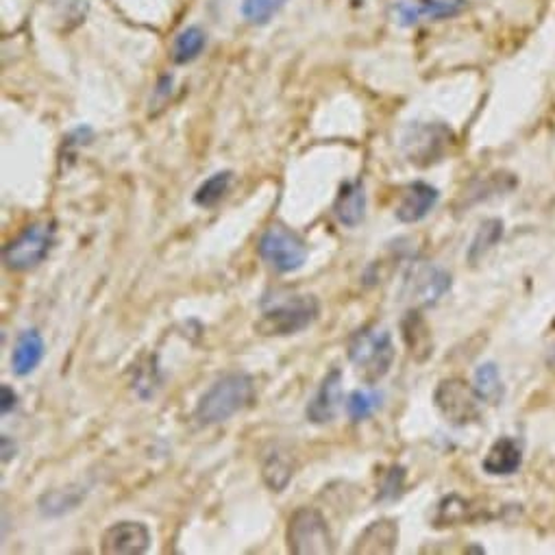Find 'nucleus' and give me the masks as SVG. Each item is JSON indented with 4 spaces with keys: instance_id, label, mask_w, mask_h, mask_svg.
<instances>
[{
    "instance_id": "a878e982",
    "label": "nucleus",
    "mask_w": 555,
    "mask_h": 555,
    "mask_svg": "<svg viewBox=\"0 0 555 555\" xmlns=\"http://www.w3.org/2000/svg\"><path fill=\"white\" fill-rule=\"evenodd\" d=\"M384 394L379 390H373V385H368V390H353L347 399V414L353 422H362L370 419L375 412L382 405Z\"/></svg>"
},
{
    "instance_id": "ddd939ff",
    "label": "nucleus",
    "mask_w": 555,
    "mask_h": 555,
    "mask_svg": "<svg viewBox=\"0 0 555 555\" xmlns=\"http://www.w3.org/2000/svg\"><path fill=\"white\" fill-rule=\"evenodd\" d=\"M399 547V523L394 518H377L357 536L353 553L357 555H390Z\"/></svg>"
},
{
    "instance_id": "412c9836",
    "label": "nucleus",
    "mask_w": 555,
    "mask_h": 555,
    "mask_svg": "<svg viewBox=\"0 0 555 555\" xmlns=\"http://www.w3.org/2000/svg\"><path fill=\"white\" fill-rule=\"evenodd\" d=\"M86 499V488H61V490H49L40 496L37 507L40 514L46 518H57L68 514V512L77 510L81 501Z\"/></svg>"
},
{
    "instance_id": "dca6fc26",
    "label": "nucleus",
    "mask_w": 555,
    "mask_h": 555,
    "mask_svg": "<svg viewBox=\"0 0 555 555\" xmlns=\"http://www.w3.org/2000/svg\"><path fill=\"white\" fill-rule=\"evenodd\" d=\"M523 464V447L516 438L504 436L499 438L493 447L488 449L484 459H481V468L484 473L493 475V477H510L514 475Z\"/></svg>"
},
{
    "instance_id": "f257e3e1",
    "label": "nucleus",
    "mask_w": 555,
    "mask_h": 555,
    "mask_svg": "<svg viewBox=\"0 0 555 555\" xmlns=\"http://www.w3.org/2000/svg\"><path fill=\"white\" fill-rule=\"evenodd\" d=\"M320 314L319 299L311 294H274L262 301L255 331L264 338H288L310 329Z\"/></svg>"
},
{
    "instance_id": "f3484780",
    "label": "nucleus",
    "mask_w": 555,
    "mask_h": 555,
    "mask_svg": "<svg viewBox=\"0 0 555 555\" xmlns=\"http://www.w3.org/2000/svg\"><path fill=\"white\" fill-rule=\"evenodd\" d=\"M484 516L481 507H475L470 499H464L459 495H447L440 499V504L436 505V514H433L431 525L436 530H447V527H458L467 525V523H475Z\"/></svg>"
},
{
    "instance_id": "39448f33",
    "label": "nucleus",
    "mask_w": 555,
    "mask_h": 555,
    "mask_svg": "<svg viewBox=\"0 0 555 555\" xmlns=\"http://www.w3.org/2000/svg\"><path fill=\"white\" fill-rule=\"evenodd\" d=\"M453 131L442 123H414L401 135V151L416 168H430L447 157L453 144Z\"/></svg>"
},
{
    "instance_id": "6ab92c4d",
    "label": "nucleus",
    "mask_w": 555,
    "mask_h": 555,
    "mask_svg": "<svg viewBox=\"0 0 555 555\" xmlns=\"http://www.w3.org/2000/svg\"><path fill=\"white\" fill-rule=\"evenodd\" d=\"M44 359V338L37 329H24L15 340L12 353V368L18 377H26Z\"/></svg>"
},
{
    "instance_id": "4be33fe9",
    "label": "nucleus",
    "mask_w": 555,
    "mask_h": 555,
    "mask_svg": "<svg viewBox=\"0 0 555 555\" xmlns=\"http://www.w3.org/2000/svg\"><path fill=\"white\" fill-rule=\"evenodd\" d=\"M475 390H477L484 403L490 405H499L504 401L505 388H504V379H501L499 368H496L495 362H486L477 366L475 370Z\"/></svg>"
},
{
    "instance_id": "9b49d317",
    "label": "nucleus",
    "mask_w": 555,
    "mask_h": 555,
    "mask_svg": "<svg viewBox=\"0 0 555 555\" xmlns=\"http://www.w3.org/2000/svg\"><path fill=\"white\" fill-rule=\"evenodd\" d=\"M342 407V370L333 368L325 375L316 394L305 407V416L311 425H329L336 421Z\"/></svg>"
},
{
    "instance_id": "c85d7f7f",
    "label": "nucleus",
    "mask_w": 555,
    "mask_h": 555,
    "mask_svg": "<svg viewBox=\"0 0 555 555\" xmlns=\"http://www.w3.org/2000/svg\"><path fill=\"white\" fill-rule=\"evenodd\" d=\"M15 405H18V394H15V390L7 384L0 385V412H3V414H9V412L15 410Z\"/></svg>"
},
{
    "instance_id": "20e7f679",
    "label": "nucleus",
    "mask_w": 555,
    "mask_h": 555,
    "mask_svg": "<svg viewBox=\"0 0 555 555\" xmlns=\"http://www.w3.org/2000/svg\"><path fill=\"white\" fill-rule=\"evenodd\" d=\"M288 551L294 555H329L336 551L327 518L316 507H299L285 530Z\"/></svg>"
},
{
    "instance_id": "393cba45",
    "label": "nucleus",
    "mask_w": 555,
    "mask_h": 555,
    "mask_svg": "<svg viewBox=\"0 0 555 555\" xmlns=\"http://www.w3.org/2000/svg\"><path fill=\"white\" fill-rule=\"evenodd\" d=\"M205 40H208V35H205V31L200 29V26H188V29H183L172 44L174 63L183 66V63L197 60L205 49Z\"/></svg>"
},
{
    "instance_id": "6e6552de",
    "label": "nucleus",
    "mask_w": 555,
    "mask_h": 555,
    "mask_svg": "<svg viewBox=\"0 0 555 555\" xmlns=\"http://www.w3.org/2000/svg\"><path fill=\"white\" fill-rule=\"evenodd\" d=\"M52 245H55V227L49 222H35L3 248V262L9 271H33L49 257Z\"/></svg>"
},
{
    "instance_id": "423d86ee",
    "label": "nucleus",
    "mask_w": 555,
    "mask_h": 555,
    "mask_svg": "<svg viewBox=\"0 0 555 555\" xmlns=\"http://www.w3.org/2000/svg\"><path fill=\"white\" fill-rule=\"evenodd\" d=\"M481 399L475 385L459 377L442 379L433 393V405L453 427H468L481 419Z\"/></svg>"
},
{
    "instance_id": "a211bd4d",
    "label": "nucleus",
    "mask_w": 555,
    "mask_h": 555,
    "mask_svg": "<svg viewBox=\"0 0 555 555\" xmlns=\"http://www.w3.org/2000/svg\"><path fill=\"white\" fill-rule=\"evenodd\" d=\"M333 216L348 229L362 225L364 216H366V194H364L362 183L345 181L340 185V192L333 203Z\"/></svg>"
},
{
    "instance_id": "bb28decb",
    "label": "nucleus",
    "mask_w": 555,
    "mask_h": 555,
    "mask_svg": "<svg viewBox=\"0 0 555 555\" xmlns=\"http://www.w3.org/2000/svg\"><path fill=\"white\" fill-rule=\"evenodd\" d=\"M288 0H242V15L251 24H268Z\"/></svg>"
},
{
    "instance_id": "c756f323",
    "label": "nucleus",
    "mask_w": 555,
    "mask_h": 555,
    "mask_svg": "<svg viewBox=\"0 0 555 555\" xmlns=\"http://www.w3.org/2000/svg\"><path fill=\"white\" fill-rule=\"evenodd\" d=\"M0 449H3V462H12V458H15V453H18V444H15L9 436L0 438Z\"/></svg>"
},
{
    "instance_id": "b1692460",
    "label": "nucleus",
    "mask_w": 555,
    "mask_h": 555,
    "mask_svg": "<svg viewBox=\"0 0 555 555\" xmlns=\"http://www.w3.org/2000/svg\"><path fill=\"white\" fill-rule=\"evenodd\" d=\"M504 237V220L499 218H488L479 225L477 234H475L473 242L468 246V262L477 264L479 259L488 255V251L499 245V240Z\"/></svg>"
},
{
    "instance_id": "9d476101",
    "label": "nucleus",
    "mask_w": 555,
    "mask_h": 555,
    "mask_svg": "<svg viewBox=\"0 0 555 555\" xmlns=\"http://www.w3.org/2000/svg\"><path fill=\"white\" fill-rule=\"evenodd\" d=\"M151 549V532L144 523H114L100 536V551L105 555H142Z\"/></svg>"
},
{
    "instance_id": "cd10ccee",
    "label": "nucleus",
    "mask_w": 555,
    "mask_h": 555,
    "mask_svg": "<svg viewBox=\"0 0 555 555\" xmlns=\"http://www.w3.org/2000/svg\"><path fill=\"white\" fill-rule=\"evenodd\" d=\"M403 486H405V468L394 464V467L388 468V473L384 475L382 486H379L377 501H396L401 495H403Z\"/></svg>"
},
{
    "instance_id": "7ed1b4c3",
    "label": "nucleus",
    "mask_w": 555,
    "mask_h": 555,
    "mask_svg": "<svg viewBox=\"0 0 555 555\" xmlns=\"http://www.w3.org/2000/svg\"><path fill=\"white\" fill-rule=\"evenodd\" d=\"M348 362L364 385L379 384L390 373L394 362V342L388 329L366 325L348 340Z\"/></svg>"
},
{
    "instance_id": "4468645a",
    "label": "nucleus",
    "mask_w": 555,
    "mask_h": 555,
    "mask_svg": "<svg viewBox=\"0 0 555 555\" xmlns=\"http://www.w3.org/2000/svg\"><path fill=\"white\" fill-rule=\"evenodd\" d=\"M401 338H403L410 357L414 362H427L433 356V331L421 310L410 308L401 319Z\"/></svg>"
},
{
    "instance_id": "f8f14e48",
    "label": "nucleus",
    "mask_w": 555,
    "mask_h": 555,
    "mask_svg": "<svg viewBox=\"0 0 555 555\" xmlns=\"http://www.w3.org/2000/svg\"><path fill=\"white\" fill-rule=\"evenodd\" d=\"M438 200H440V192L433 185L425 181L410 183L401 194L399 205L394 209L396 220L403 222V225H416V222L425 220L431 214Z\"/></svg>"
},
{
    "instance_id": "aec40b11",
    "label": "nucleus",
    "mask_w": 555,
    "mask_h": 555,
    "mask_svg": "<svg viewBox=\"0 0 555 555\" xmlns=\"http://www.w3.org/2000/svg\"><path fill=\"white\" fill-rule=\"evenodd\" d=\"M262 477L264 484L273 490V493H283L288 484L294 477V459L288 451L274 447L262 462Z\"/></svg>"
},
{
    "instance_id": "5701e85b",
    "label": "nucleus",
    "mask_w": 555,
    "mask_h": 555,
    "mask_svg": "<svg viewBox=\"0 0 555 555\" xmlns=\"http://www.w3.org/2000/svg\"><path fill=\"white\" fill-rule=\"evenodd\" d=\"M231 183H234V172L231 171H220L211 174L209 179H205V181L199 185L197 192H194V203L203 209L216 208V205L229 194Z\"/></svg>"
},
{
    "instance_id": "1a4fd4ad",
    "label": "nucleus",
    "mask_w": 555,
    "mask_h": 555,
    "mask_svg": "<svg viewBox=\"0 0 555 555\" xmlns=\"http://www.w3.org/2000/svg\"><path fill=\"white\" fill-rule=\"evenodd\" d=\"M259 257L273 268V271L288 274L303 268L308 262V245L299 234L283 225H273L259 240Z\"/></svg>"
},
{
    "instance_id": "0eeeda50",
    "label": "nucleus",
    "mask_w": 555,
    "mask_h": 555,
    "mask_svg": "<svg viewBox=\"0 0 555 555\" xmlns=\"http://www.w3.org/2000/svg\"><path fill=\"white\" fill-rule=\"evenodd\" d=\"M451 285V274L442 266L430 262H412V266L403 274L401 299L407 301L416 310L431 308L444 294H449Z\"/></svg>"
},
{
    "instance_id": "f03ea898",
    "label": "nucleus",
    "mask_w": 555,
    "mask_h": 555,
    "mask_svg": "<svg viewBox=\"0 0 555 555\" xmlns=\"http://www.w3.org/2000/svg\"><path fill=\"white\" fill-rule=\"evenodd\" d=\"M255 399V382L246 373H227L205 390L197 403V421L200 425H220L234 419Z\"/></svg>"
},
{
    "instance_id": "2eb2a0df",
    "label": "nucleus",
    "mask_w": 555,
    "mask_h": 555,
    "mask_svg": "<svg viewBox=\"0 0 555 555\" xmlns=\"http://www.w3.org/2000/svg\"><path fill=\"white\" fill-rule=\"evenodd\" d=\"M467 7V0H425V3H401L394 5V12L399 15L401 24L412 26L419 23L421 18L427 20H444L456 18Z\"/></svg>"
}]
</instances>
